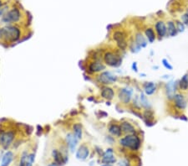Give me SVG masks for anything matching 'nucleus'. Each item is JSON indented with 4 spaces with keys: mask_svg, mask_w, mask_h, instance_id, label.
Masks as SVG:
<instances>
[{
    "mask_svg": "<svg viewBox=\"0 0 188 166\" xmlns=\"http://www.w3.org/2000/svg\"><path fill=\"white\" fill-rule=\"evenodd\" d=\"M119 143L123 148L130 149L131 151H138L141 146V139L137 134L126 135L119 138Z\"/></svg>",
    "mask_w": 188,
    "mask_h": 166,
    "instance_id": "f257e3e1",
    "label": "nucleus"
},
{
    "mask_svg": "<svg viewBox=\"0 0 188 166\" xmlns=\"http://www.w3.org/2000/svg\"><path fill=\"white\" fill-rule=\"evenodd\" d=\"M4 40L8 43H15L21 38V29L18 26L8 25L3 28Z\"/></svg>",
    "mask_w": 188,
    "mask_h": 166,
    "instance_id": "f03ea898",
    "label": "nucleus"
},
{
    "mask_svg": "<svg viewBox=\"0 0 188 166\" xmlns=\"http://www.w3.org/2000/svg\"><path fill=\"white\" fill-rule=\"evenodd\" d=\"M103 61L105 65L112 68H118L122 65V57L114 51H106L103 55Z\"/></svg>",
    "mask_w": 188,
    "mask_h": 166,
    "instance_id": "7ed1b4c3",
    "label": "nucleus"
},
{
    "mask_svg": "<svg viewBox=\"0 0 188 166\" xmlns=\"http://www.w3.org/2000/svg\"><path fill=\"white\" fill-rule=\"evenodd\" d=\"M22 13L18 7H13L2 17V22L7 25L17 24L21 20Z\"/></svg>",
    "mask_w": 188,
    "mask_h": 166,
    "instance_id": "20e7f679",
    "label": "nucleus"
},
{
    "mask_svg": "<svg viewBox=\"0 0 188 166\" xmlns=\"http://www.w3.org/2000/svg\"><path fill=\"white\" fill-rule=\"evenodd\" d=\"M96 80L100 84H102L104 86H109L110 84L116 82L118 80V77L111 71H104L96 76Z\"/></svg>",
    "mask_w": 188,
    "mask_h": 166,
    "instance_id": "39448f33",
    "label": "nucleus"
},
{
    "mask_svg": "<svg viewBox=\"0 0 188 166\" xmlns=\"http://www.w3.org/2000/svg\"><path fill=\"white\" fill-rule=\"evenodd\" d=\"M15 138V133L13 130L1 131L0 132V145L4 149H8L10 147Z\"/></svg>",
    "mask_w": 188,
    "mask_h": 166,
    "instance_id": "423d86ee",
    "label": "nucleus"
},
{
    "mask_svg": "<svg viewBox=\"0 0 188 166\" xmlns=\"http://www.w3.org/2000/svg\"><path fill=\"white\" fill-rule=\"evenodd\" d=\"M133 93H134V91L131 87H122L118 91V98L122 104L127 105L132 100Z\"/></svg>",
    "mask_w": 188,
    "mask_h": 166,
    "instance_id": "0eeeda50",
    "label": "nucleus"
},
{
    "mask_svg": "<svg viewBox=\"0 0 188 166\" xmlns=\"http://www.w3.org/2000/svg\"><path fill=\"white\" fill-rule=\"evenodd\" d=\"M171 101L175 108L179 111H185L187 107V99L183 92H177Z\"/></svg>",
    "mask_w": 188,
    "mask_h": 166,
    "instance_id": "6e6552de",
    "label": "nucleus"
},
{
    "mask_svg": "<svg viewBox=\"0 0 188 166\" xmlns=\"http://www.w3.org/2000/svg\"><path fill=\"white\" fill-rule=\"evenodd\" d=\"M178 88V81L170 80L165 84V93L166 97L169 101H172L175 94L177 92Z\"/></svg>",
    "mask_w": 188,
    "mask_h": 166,
    "instance_id": "1a4fd4ad",
    "label": "nucleus"
},
{
    "mask_svg": "<svg viewBox=\"0 0 188 166\" xmlns=\"http://www.w3.org/2000/svg\"><path fill=\"white\" fill-rule=\"evenodd\" d=\"M112 38L113 40L116 41L119 49H121V50L126 49V47L128 46V44H127L126 40V34L123 31L116 30L115 32L113 33Z\"/></svg>",
    "mask_w": 188,
    "mask_h": 166,
    "instance_id": "9d476101",
    "label": "nucleus"
},
{
    "mask_svg": "<svg viewBox=\"0 0 188 166\" xmlns=\"http://www.w3.org/2000/svg\"><path fill=\"white\" fill-rule=\"evenodd\" d=\"M106 68V65L100 60H94L91 61L88 67V71L91 73H99L104 71Z\"/></svg>",
    "mask_w": 188,
    "mask_h": 166,
    "instance_id": "9b49d317",
    "label": "nucleus"
},
{
    "mask_svg": "<svg viewBox=\"0 0 188 166\" xmlns=\"http://www.w3.org/2000/svg\"><path fill=\"white\" fill-rule=\"evenodd\" d=\"M155 31L159 40H162L163 38H165L167 35V24L163 20H158L155 24Z\"/></svg>",
    "mask_w": 188,
    "mask_h": 166,
    "instance_id": "f8f14e48",
    "label": "nucleus"
},
{
    "mask_svg": "<svg viewBox=\"0 0 188 166\" xmlns=\"http://www.w3.org/2000/svg\"><path fill=\"white\" fill-rule=\"evenodd\" d=\"M89 156H90V148L84 144L80 145L75 152L76 159H79L80 161L86 160L89 158Z\"/></svg>",
    "mask_w": 188,
    "mask_h": 166,
    "instance_id": "ddd939ff",
    "label": "nucleus"
},
{
    "mask_svg": "<svg viewBox=\"0 0 188 166\" xmlns=\"http://www.w3.org/2000/svg\"><path fill=\"white\" fill-rule=\"evenodd\" d=\"M52 157L54 159V162L58 166L65 164L69 161V157L67 155H64L61 152L59 151L58 149H54L52 151Z\"/></svg>",
    "mask_w": 188,
    "mask_h": 166,
    "instance_id": "4468645a",
    "label": "nucleus"
},
{
    "mask_svg": "<svg viewBox=\"0 0 188 166\" xmlns=\"http://www.w3.org/2000/svg\"><path fill=\"white\" fill-rule=\"evenodd\" d=\"M101 162L103 164H112L116 162V158L114 154V149L111 148H107L101 156Z\"/></svg>",
    "mask_w": 188,
    "mask_h": 166,
    "instance_id": "2eb2a0df",
    "label": "nucleus"
},
{
    "mask_svg": "<svg viewBox=\"0 0 188 166\" xmlns=\"http://www.w3.org/2000/svg\"><path fill=\"white\" fill-rule=\"evenodd\" d=\"M119 126H120L122 133L124 134H126V135H128V134H136L137 131H136L135 127L132 123L128 122V121L121 122V123H119Z\"/></svg>",
    "mask_w": 188,
    "mask_h": 166,
    "instance_id": "dca6fc26",
    "label": "nucleus"
},
{
    "mask_svg": "<svg viewBox=\"0 0 188 166\" xmlns=\"http://www.w3.org/2000/svg\"><path fill=\"white\" fill-rule=\"evenodd\" d=\"M78 142H79V139L74 135L73 133L67 134V135H66V143H67V145H68L71 153H75V151L76 150Z\"/></svg>",
    "mask_w": 188,
    "mask_h": 166,
    "instance_id": "f3484780",
    "label": "nucleus"
},
{
    "mask_svg": "<svg viewBox=\"0 0 188 166\" xmlns=\"http://www.w3.org/2000/svg\"><path fill=\"white\" fill-rule=\"evenodd\" d=\"M143 92L146 96H151L155 93L157 90V85L156 82L153 81H146L143 83Z\"/></svg>",
    "mask_w": 188,
    "mask_h": 166,
    "instance_id": "a211bd4d",
    "label": "nucleus"
},
{
    "mask_svg": "<svg viewBox=\"0 0 188 166\" xmlns=\"http://www.w3.org/2000/svg\"><path fill=\"white\" fill-rule=\"evenodd\" d=\"M143 115V120L145 121V125L147 127H152L156 124V122H154V118H155V115L154 112L151 111V109L149 110H145Z\"/></svg>",
    "mask_w": 188,
    "mask_h": 166,
    "instance_id": "6ab92c4d",
    "label": "nucleus"
},
{
    "mask_svg": "<svg viewBox=\"0 0 188 166\" xmlns=\"http://www.w3.org/2000/svg\"><path fill=\"white\" fill-rule=\"evenodd\" d=\"M100 96L102 98H104L107 101H111L115 98V91L111 87H108V86H104L101 88Z\"/></svg>",
    "mask_w": 188,
    "mask_h": 166,
    "instance_id": "aec40b11",
    "label": "nucleus"
},
{
    "mask_svg": "<svg viewBox=\"0 0 188 166\" xmlns=\"http://www.w3.org/2000/svg\"><path fill=\"white\" fill-rule=\"evenodd\" d=\"M108 132L111 136L115 138H120L123 134L119 124H116V123H110L109 125Z\"/></svg>",
    "mask_w": 188,
    "mask_h": 166,
    "instance_id": "412c9836",
    "label": "nucleus"
},
{
    "mask_svg": "<svg viewBox=\"0 0 188 166\" xmlns=\"http://www.w3.org/2000/svg\"><path fill=\"white\" fill-rule=\"evenodd\" d=\"M14 159V153L10 150H7L2 156V160H1V166H9L11 163Z\"/></svg>",
    "mask_w": 188,
    "mask_h": 166,
    "instance_id": "4be33fe9",
    "label": "nucleus"
},
{
    "mask_svg": "<svg viewBox=\"0 0 188 166\" xmlns=\"http://www.w3.org/2000/svg\"><path fill=\"white\" fill-rule=\"evenodd\" d=\"M135 43L137 44L139 46L141 47V49L142 48H145L148 45V40L145 38V36H144V35L141 32H137L135 35Z\"/></svg>",
    "mask_w": 188,
    "mask_h": 166,
    "instance_id": "5701e85b",
    "label": "nucleus"
},
{
    "mask_svg": "<svg viewBox=\"0 0 188 166\" xmlns=\"http://www.w3.org/2000/svg\"><path fill=\"white\" fill-rule=\"evenodd\" d=\"M167 35L170 37H176L178 35V30L176 25V23L172 20H169L167 23Z\"/></svg>",
    "mask_w": 188,
    "mask_h": 166,
    "instance_id": "b1692460",
    "label": "nucleus"
},
{
    "mask_svg": "<svg viewBox=\"0 0 188 166\" xmlns=\"http://www.w3.org/2000/svg\"><path fill=\"white\" fill-rule=\"evenodd\" d=\"M178 88L181 92L188 91V73H186L178 81Z\"/></svg>",
    "mask_w": 188,
    "mask_h": 166,
    "instance_id": "393cba45",
    "label": "nucleus"
},
{
    "mask_svg": "<svg viewBox=\"0 0 188 166\" xmlns=\"http://www.w3.org/2000/svg\"><path fill=\"white\" fill-rule=\"evenodd\" d=\"M140 102H141V108L145 109V110H149V109H151V104L147 98V96L145 95L143 91H141L140 94Z\"/></svg>",
    "mask_w": 188,
    "mask_h": 166,
    "instance_id": "a878e982",
    "label": "nucleus"
},
{
    "mask_svg": "<svg viewBox=\"0 0 188 166\" xmlns=\"http://www.w3.org/2000/svg\"><path fill=\"white\" fill-rule=\"evenodd\" d=\"M145 36L150 44L154 43L156 40V35L155 30L151 27H148L145 29Z\"/></svg>",
    "mask_w": 188,
    "mask_h": 166,
    "instance_id": "bb28decb",
    "label": "nucleus"
},
{
    "mask_svg": "<svg viewBox=\"0 0 188 166\" xmlns=\"http://www.w3.org/2000/svg\"><path fill=\"white\" fill-rule=\"evenodd\" d=\"M73 134L79 140H80L83 137V126L80 123H75L73 125Z\"/></svg>",
    "mask_w": 188,
    "mask_h": 166,
    "instance_id": "cd10ccee",
    "label": "nucleus"
},
{
    "mask_svg": "<svg viewBox=\"0 0 188 166\" xmlns=\"http://www.w3.org/2000/svg\"><path fill=\"white\" fill-rule=\"evenodd\" d=\"M33 163L31 162V160L29 159L28 152H23L20 157V161H19L18 166H33Z\"/></svg>",
    "mask_w": 188,
    "mask_h": 166,
    "instance_id": "c85d7f7f",
    "label": "nucleus"
},
{
    "mask_svg": "<svg viewBox=\"0 0 188 166\" xmlns=\"http://www.w3.org/2000/svg\"><path fill=\"white\" fill-rule=\"evenodd\" d=\"M130 51L132 52V53H138V52H140L141 51V48L139 45H138L137 44L135 43V41H133L132 43L130 45Z\"/></svg>",
    "mask_w": 188,
    "mask_h": 166,
    "instance_id": "c756f323",
    "label": "nucleus"
},
{
    "mask_svg": "<svg viewBox=\"0 0 188 166\" xmlns=\"http://www.w3.org/2000/svg\"><path fill=\"white\" fill-rule=\"evenodd\" d=\"M161 63H162V65L165 67V68L168 70V71H172L173 70V65H171L170 63V61L166 59V58H164L161 60Z\"/></svg>",
    "mask_w": 188,
    "mask_h": 166,
    "instance_id": "7c9ffc66",
    "label": "nucleus"
},
{
    "mask_svg": "<svg viewBox=\"0 0 188 166\" xmlns=\"http://www.w3.org/2000/svg\"><path fill=\"white\" fill-rule=\"evenodd\" d=\"M176 23V25H177V30L179 33H183L186 29V25L182 23L181 21H179V20H177L175 22Z\"/></svg>",
    "mask_w": 188,
    "mask_h": 166,
    "instance_id": "2f4dec72",
    "label": "nucleus"
},
{
    "mask_svg": "<svg viewBox=\"0 0 188 166\" xmlns=\"http://www.w3.org/2000/svg\"><path fill=\"white\" fill-rule=\"evenodd\" d=\"M133 106L135 107V108L140 109L141 108V102H140V98L138 96H135V98L133 99Z\"/></svg>",
    "mask_w": 188,
    "mask_h": 166,
    "instance_id": "473e14b6",
    "label": "nucleus"
},
{
    "mask_svg": "<svg viewBox=\"0 0 188 166\" xmlns=\"http://www.w3.org/2000/svg\"><path fill=\"white\" fill-rule=\"evenodd\" d=\"M118 166H130V163L127 159H121L118 162Z\"/></svg>",
    "mask_w": 188,
    "mask_h": 166,
    "instance_id": "72a5a7b5",
    "label": "nucleus"
},
{
    "mask_svg": "<svg viewBox=\"0 0 188 166\" xmlns=\"http://www.w3.org/2000/svg\"><path fill=\"white\" fill-rule=\"evenodd\" d=\"M8 6L7 4H4V6H2V7L0 8V17H3L8 11Z\"/></svg>",
    "mask_w": 188,
    "mask_h": 166,
    "instance_id": "f704fd0d",
    "label": "nucleus"
},
{
    "mask_svg": "<svg viewBox=\"0 0 188 166\" xmlns=\"http://www.w3.org/2000/svg\"><path fill=\"white\" fill-rule=\"evenodd\" d=\"M131 69H132V71H134V72L137 73L139 71V68H138V64L137 62L135 61L132 63V65H131Z\"/></svg>",
    "mask_w": 188,
    "mask_h": 166,
    "instance_id": "c9c22d12",
    "label": "nucleus"
},
{
    "mask_svg": "<svg viewBox=\"0 0 188 166\" xmlns=\"http://www.w3.org/2000/svg\"><path fill=\"white\" fill-rule=\"evenodd\" d=\"M105 139H106V141H108L110 144H112L113 142L115 141V139H114V137H113V136H111V135H110V136H107V137H105Z\"/></svg>",
    "mask_w": 188,
    "mask_h": 166,
    "instance_id": "e433bc0d",
    "label": "nucleus"
},
{
    "mask_svg": "<svg viewBox=\"0 0 188 166\" xmlns=\"http://www.w3.org/2000/svg\"><path fill=\"white\" fill-rule=\"evenodd\" d=\"M179 118L180 120H182V121H185V122H187L188 121L187 118H186L185 115H182V114L179 116V118Z\"/></svg>",
    "mask_w": 188,
    "mask_h": 166,
    "instance_id": "4c0bfd02",
    "label": "nucleus"
},
{
    "mask_svg": "<svg viewBox=\"0 0 188 166\" xmlns=\"http://www.w3.org/2000/svg\"><path fill=\"white\" fill-rule=\"evenodd\" d=\"M0 40H4V31H3V28H0Z\"/></svg>",
    "mask_w": 188,
    "mask_h": 166,
    "instance_id": "58836bf2",
    "label": "nucleus"
},
{
    "mask_svg": "<svg viewBox=\"0 0 188 166\" xmlns=\"http://www.w3.org/2000/svg\"><path fill=\"white\" fill-rule=\"evenodd\" d=\"M170 78V75H163L161 76V79H164V80H168Z\"/></svg>",
    "mask_w": 188,
    "mask_h": 166,
    "instance_id": "ea45409f",
    "label": "nucleus"
},
{
    "mask_svg": "<svg viewBox=\"0 0 188 166\" xmlns=\"http://www.w3.org/2000/svg\"><path fill=\"white\" fill-rule=\"evenodd\" d=\"M48 166H58V165H57V164L54 162V163H50V164H49Z\"/></svg>",
    "mask_w": 188,
    "mask_h": 166,
    "instance_id": "a19ab883",
    "label": "nucleus"
},
{
    "mask_svg": "<svg viewBox=\"0 0 188 166\" xmlns=\"http://www.w3.org/2000/svg\"><path fill=\"white\" fill-rule=\"evenodd\" d=\"M152 69H154V70H158L159 69V66L158 65H154V66H152Z\"/></svg>",
    "mask_w": 188,
    "mask_h": 166,
    "instance_id": "79ce46f5",
    "label": "nucleus"
},
{
    "mask_svg": "<svg viewBox=\"0 0 188 166\" xmlns=\"http://www.w3.org/2000/svg\"><path fill=\"white\" fill-rule=\"evenodd\" d=\"M4 3H3V1H2V0H0V8L2 7V6H4Z\"/></svg>",
    "mask_w": 188,
    "mask_h": 166,
    "instance_id": "37998d69",
    "label": "nucleus"
},
{
    "mask_svg": "<svg viewBox=\"0 0 188 166\" xmlns=\"http://www.w3.org/2000/svg\"><path fill=\"white\" fill-rule=\"evenodd\" d=\"M140 76H142V77H145V76H146V75H145V73H141V74H140Z\"/></svg>",
    "mask_w": 188,
    "mask_h": 166,
    "instance_id": "c03bdc74",
    "label": "nucleus"
},
{
    "mask_svg": "<svg viewBox=\"0 0 188 166\" xmlns=\"http://www.w3.org/2000/svg\"><path fill=\"white\" fill-rule=\"evenodd\" d=\"M2 156H3V153L2 151H0V161L2 160Z\"/></svg>",
    "mask_w": 188,
    "mask_h": 166,
    "instance_id": "a18cd8bd",
    "label": "nucleus"
},
{
    "mask_svg": "<svg viewBox=\"0 0 188 166\" xmlns=\"http://www.w3.org/2000/svg\"><path fill=\"white\" fill-rule=\"evenodd\" d=\"M100 166H113L112 164H102Z\"/></svg>",
    "mask_w": 188,
    "mask_h": 166,
    "instance_id": "49530a36",
    "label": "nucleus"
},
{
    "mask_svg": "<svg viewBox=\"0 0 188 166\" xmlns=\"http://www.w3.org/2000/svg\"><path fill=\"white\" fill-rule=\"evenodd\" d=\"M187 73H188V72H187Z\"/></svg>",
    "mask_w": 188,
    "mask_h": 166,
    "instance_id": "de8ad7c7",
    "label": "nucleus"
}]
</instances>
